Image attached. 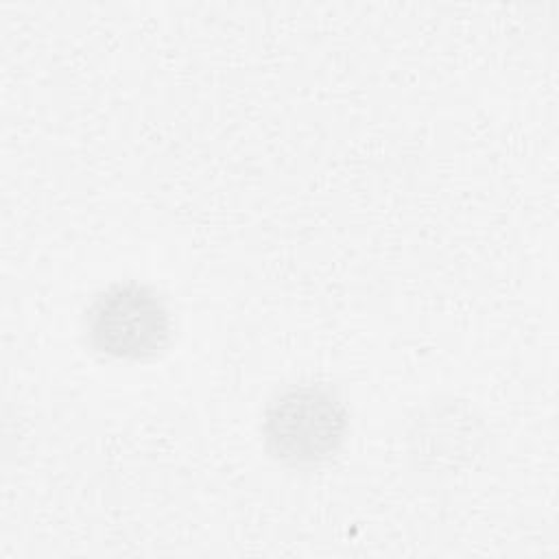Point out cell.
<instances>
[{"label":"cell","instance_id":"cell-1","mask_svg":"<svg viewBox=\"0 0 559 559\" xmlns=\"http://www.w3.org/2000/svg\"><path fill=\"white\" fill-rule=\"evenodd\" d=\"M349 432V411L341 395L321 382L280 389L262 415L269 456L286 467H314L332 459Z\"/></svg>","mask_w":559,"mask_h":559},{"label":"cell","instance_id":"cell-3","mask_svg":"<svg viewBox=\"0 0 559 559\" xmlns=\"http://www.w3.org/2000/svg\"><path fill=\"white\" fill-rule=\"evenodd\" d=\"M483 421L469 404L441 397L424 406L411 421L408 452L417 467L435 474L456 472L480 450Z\"/></svg>","mask_w":559,"mask_h":559},{"label":"cell","instance_id":"cell-2","mask_svg":"<svg viewBox=\"0 0 559 559\" xmlns=\"http://www.w3.org/2000/svg\"><path fill=\"white\" fill-rule=\"evenodd\" d=\"M83 336L90 349L111 360L140 362L166 352L175 321L164 295L138 280L100 288L83 310Z\"/></svg>","mask_w":559,"mask_h":559}]
</instances>
